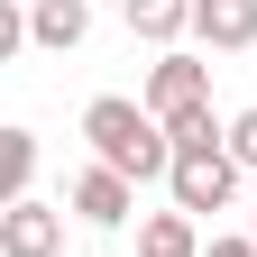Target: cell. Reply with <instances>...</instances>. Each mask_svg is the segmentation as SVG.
Masks as SVG:
<instances>
[{
    "instance_id": "cell-1",
    "label": "cell",
    "mask_w": 257,
    "mask_h": 257,
    "mask_svg": "<svg viewBox=\"0 0 257 257\" xmlns=\"http://www.w3.org/2000/svg\"><path fill=\"white\" fill-rule=\"evenodd\" d=\"M83 138H92V166H110L128 184H156V175H175V147H166V128L147 119V101H128V92H101V101L83 110Z\"/></svg>"
},
{
    "instance_id": "cell-2",
    "label": "cell",
    "mask_w": 257,
    "mask_h": 257,
    "mask_svg": "<svg viewBox=\"0 0 257 257\" xmlns=\"http://www.w3.org/2000/svg\"><path fill=\"white\" fill-rule=\"evenodd\" d=\"M138 101H147V119H156V128H175L184 110H211V64H202V55H184V46H175V55H156Z\"/></svg>"
},
{
    "instance_id": "cell-3",
    "label": "cell",
    "mask_w": 257,
    "mask_h": 257,
    "mask_svg": "<svg viewBox=\"0 0 257 257\" xmlns=\"http://www.w3.org/2000/svg\"><path fill=\"white\" fill-rule=\"evenodd\" d=\"M166 193H175V211H184V220H193V211H220V202L239 193V166H230V147H202V156H175Z\"/></svg>"
},
{
    "instance_id": "cell-4",
    "label": "cell",
    "mask_w": 257,
    "mask_h": 257,
    "mask_svg": "<svg viewBox=\"0 0 257 257\" xmlns=\"http://www.w3.org/2000/svg\"><path fill=\"white\" fill-rule=\"evenodd\" d=\"M0 257H64V211L55 202H10L0 211Z\"/></svg>"
},
{
    "instance_id": "cell-5",
    "label": "cell",
    "mask_w": 257,
    "mask_h": 257,
    "mask_svg": "<svg viewBox=\"0 0 257 257\" xmlns=\"http://www.w3.org/2000/svg\"><path fill=\"white\" fill-rule=\"evenodd\" d=\"M193 37H202V55H248L257 46V0H193Z\"/></svg>"
},
{
    "instance_id": "cell-6",
    "label": "cell",
    "mask_w": 257,
    "mask_h": 257,
    "mask_svg": "<svg viewBox=\"0 0 257 257\" xmlns=\"http://www.w3.org/2000/svg\"><path fill=\"white\" fill-rule=\"evenodd\" d=\"M128 211H138V184H128V175H110V166H83V175H74V220L119 230Z\"/></svg>"
},
{
    "instance_id": "cell-7",
    "label": "cell",
    "mask_w": 257,
    "mask_h": 257,
    "mask_svg": "<svg viewBox=\"0 0 257 257\" xmlns=\"http://www.w3.org/2000/svg\"><path fill=\"white\" fill-rule=\"evenodd\" d=\"M83 37H92V0H28V46L74 55Z\"/></svg>"
},
{
    "instance_id": "cell-8",
    "label": "cell",
    "mask_w": 257,
    "mask_h": 257,
    "mask_svg": "<svg viewBox=\"0 0 257 257\" xmlns=\"http://www.w3.org/2000/svg\"><path fill=\"white\" fill-rule=\"evenodd\" d=\"M119 19H128V37H147L166 55H175V37H193V0H119Z\"/></svg>"
},
{
    "instance_id": "cell-9",
    "label": "cell",
    "mask_w": 257,
    "mask_h": 257,
    "mask_svg": "<svg viewBox=\"0 0 257 257\" xmlns=\"http://www.w3.org/2000/svg\"><path fill=\"white\" fill-rule=\"evenodd\" d=\"M28 184H37V128H0V211L28 202Z\"/></svg>"
},
{
    "instance_id": "cell-10",
    "label": "cell",
    "mask_w": 257,
    "mask_h": 257,
    "mask_svg": "<svg viewBox=\"0 0 257 257\" xmlns=\"http://www.w3.org/2000/svg\"><path fill=\"white\" fill-rule=\"evenodd\" d=\"M138 257H202V239H193V220H184V211H147Z\"/></svg>"
},
{
    "instance_id": "cell-11",
    "label": "cell",
    "mask_w": 257,
    "mask_h": 257,
    "mask_svg": "<svg viewBox=\"0 0 257 257\" xmlns=\"http://www.w3.org/2000/svg\"><path fill=\"white\" fill-rule=\"evenodd\" d=\"M220 147H230V166H239V175H257V110H239V119H230V138H220Z\"/></svg>"
},
{
    "instance_id": "cell-12",
    "label": "cell",
    "mask_w": 257,
    "mask_h": 257,
    "mask_svg": "<svg viewBox=\"0 0 257 257\" xmlns=\"http://www.w3.org/2000/svg\"><path fill=\"white\" fill-rule=\"evenodd\" d=\"M10 55H28V10L0 0V64H10Z\"/></svg>"
},
{
    "instance_id": "cell-13",
    "label": "cell",
    "mask_w": 257,
    "mask_h": 257,
    "mask_svg": "<svg viewBox=\"0 0 257 257\" xmlns=\"http://www.w3.org/2000/svg\"><path fill=\"white\" fill-rule=\"evenodd\" d=\"M202 257H257V239H248V230H239V239H211Z\"/></svg>"
},
{
    "instance_id": "cell-14",
    "label": "cell",
    "mask_w": 257,
    "mask_h": 257,
    "mask_svg": "<svg viewBox=\"0 0 257 257\" xmlns=\"http://www.w3.org/2000/svg\"><path fill=\"white\" fill-rule=\"evenodd\" d=\"M248 239H257V211H248Z\"/></svg>"
}]
</instances>
